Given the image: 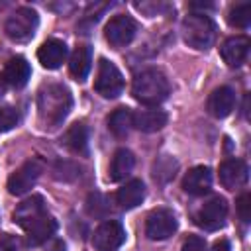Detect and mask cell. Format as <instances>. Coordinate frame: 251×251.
<instances>
[{"label":"cell","instance_id":"cell-30","mask_svg":"<svg viewBox=\"0 0 251 251\" xmlns=\"http://www.w3.org/2000/svg\"><path fill=\"white\" fill-rule=\"evenodd\" d=\"M212 251H231V247H229V243H227L226 239H220V241L214 243Z\"/></svg>","mask_w":251,"mask_h":251},{"label":"cell","instance_id":"cell-2","mask_svg":"<svg viewBox=\"0 0 251 251\" xmlns=\"http://www.w3.org/2000/svg\"><path fill=\"white\" fill-rule=\"evenodd\" d=\"M73 96L63 84H45L37 92V114L43 127H57L71 112Z\"/></svg>","mask_w":251,"mask_h":251},{"label":"cell","instance_id":"cell-12","mask_svg":"<svg viewBox=\"0 0 251 251\" xmlns=\"http://www.w3.org/2000/svg\"><path fill=\"white\" fill-rule=\"evenodd\" d=\"M247 163L241 159H227L220 165V182L227 190H235L247 182Z\"/></svg>","mask_w":251,"mask_h":251},{"label":"cell","instance_id":"cell-25","mask_svg":"<svg viewBox=\"0 0 251 251\" xmlns=\"http://www.w3.org/2000/svg\"><path fill=\"white\" fill-rule=\"evenodd\" d=\"M18 120H20V116H18V112L14 108H10V106L0 108V133L10 131L18 124Z\"/></svg>","mask_w":251,"mask_h":251},{"label":"cell","instance_id":"cell-7","mask_svg":"<svg viewBox=\"0 0 251 251\" xmlns=\"http://www.w3.org/2000/svg\"><path fill=\"white\" fill-rule=\"evenodd\" d=\"M226 216H227L226 200L222 196H212L194 214V222H196V226H200L206 231H216L226 224Z\"/></svg>","mask_w":251,"mask_h":251},{"label":"cell","instance_id":"cell-20","mask_svg":"<svg viewBox=\"0 0 251 251\" xmlns=\"http://www.w3.org/2000/svg\"><path fill=\"white\" fill-rule=\"evenodd\" d=\"M92 67V51L88 45H78L69 61V71L76 80H84Z\"/></svg>","mask_w":251,"mask_h":251},{"label":"cell","instance_id":"cell-8","mask_svg":"<svg viewBox=\"0 0 251 251\" xmlns=\"http://www.w3.org/2000/svg\"><path fill=\"white\" fill-rule=\"evenodd\" d=\"M176 227H178L176 216L169 208H157V210H153L147 216V222H145V233L153 241L169 239L176 231Z\"/></svg>","mask_w":251,"mask_h":251},{"label":"cell","instance_id":"cell-33","mask_svg":"<svg viewBox=\"0 0 251 251\" xmlns=\"http://www.w3.org/2000/svg\"><path fill=\"white\" fill-rule=\"evenodd\" d=\"M190 8H212V4H190Z\"/></svg>","mask_w":251,"mask_h":251},{"label":"cell","instance_id":"cell-32","mask_svg":"<svg viewBox=\"0 0 251 251\" xmlns=\"http://www.w3.org/2000/svg\"><path fill=\"white\" fill-rule=\"evenodd\" d=\"M4 92H6V82H4V76L0 75V98L4 96Z\"/></svg>","mask_w":251,"mask_h":251},{"label":"cell","instance_id":"cell-4","mask_svg":"<svg viewBox=\"0 0 251 251\" xmlns=\"http://www.w3.org/2000/svg\"><path fill=\"white\" fill-rule=\"evenodd\" d=\"M182 39L194 49H208L216 39V24L206 14H190L182 20Z\"/></svg>","mask_w":251,"mask_h":251},{"label":"cell","instance_id":"cell-10","mask_svg":"<svg viewBox=\"0 0 251 251\" xmlns=\"http://www.w3.org/2000/svg\"><path fill=\"white\" fill-rule=\"evenodd\" d=\"M135 31H137L135 20L129 18V16H124V14L114 16L104 27V35H106L108 43L116 49L126 47L127 43H131V39L135 37Z\"/></svg>","mask_w":251,"mask_h":251},{"label":"cell","instance_id":"cell-9","mask_svg":"<svg viewBox=\"0 0 251 251\" xmlns=\"http://www.w3.org/2000/svg\"><path fill=\"white\" fill-rule=\"evenodd\" d=\"M124 241H126V229L116 220L102 222L92 235V245L98 251H118L124 245Z\"/></svg>","mask_w":251,"mask_h":251},{"label":"cell","instance_id":"cell-26","mask_svg":"<svg viewBox=\"0 0 251 251\" xmlns=\"http://www.w3.org/2000/svg\"><path fill=\"white\" fill-rule=\"evenodd\" d=\"M175 169H176V163L173 159L167 161V167L163 165V159H159V163H155V173L153 176L157 180H169L171 176H175Z\"/></svg>","mask_w":251,"mask_h":251},{"label":"cell","instance_id":"cell-21","mask_svg":"<svg viewBox=\"0 0 251 251\" xmlns=\"http://www.w3.org/2000/svg\"><path fill=\"white\" fill-rule=\"evenodd\" d=\"M63 143L69 151L78 153V155H86L88 151V129L84 124H73L65 135H63Z\"/></svg>","mask_w":251,"mask_h":251},{"label":"cell","instance_id":"cell-28","mask_svg":"<svg viewBox=\"0 0 251 251\" xmlns=\"http://www.w3.org/2000/svg\"><path fill=\"white\" fill-rule=\"evenodd\" d=\"M180 251H206V241L200 235H188L184 239Z\"/></svg>","mask_w":251,"mask_h":251},{"label":"cell","instance_id":"cell-5","mask_svg":"<svg viewBox=\"0 0 251 251\" xmlns=\"http://www.w3.org/2000/svg\"><path fill=\"white\" fill-rule=\"evenodd\" d=\"M37 24H39V18H37V12L31 10V8H20L16 10L8 20H6V35L18 43H24V41H29L37 29Z\"/></svg>","mask_w":251,"mask_h":251},{"label":"cell","instance_id":"cell-31","mask_svg":"<svg viewBox=\"0 0 251 251\" xmlns=\"http://www.w3.org/2000/svg\"><path fill=\"white\" fill-rule=\"evenodd\" d=\"M51 251H65V243H63V241H57V243L51 247Z\"/></svg>","mask_w":251,"mask_h":251},{"label":"cell","instance_id":"cell-15","mask_svg":"<svg viewBox=\"0 0 251 251\" xmlns=\"http://www.w3.org/2000/svg\"><path fill=\"white\" fill-rule=\"evenodd\" d=\"M67 45L61 39H47L37 49V59L45 69H59L67 59Z\"/></svg>","mask_w":251,"mask_h":251},{"label":"cell","instance_id":"cell-1","mask_svg":"<svg viewBox=\"0 0 251 251\" xmlns=\"http://www.w3.org/2000/svg\"><path fill=\"white\" fill-rule=\"evenodd\" d=\"M14 222L27 233L29 245L45 243L57 229V222L53 220V216L47 214L41 196H31L20 202L14 212Z\"/></svg>","mask_w":251,"mask_h":251},{"label":"cell","instance_id":"cell-19","mask_svg":"<svg viewBox=\"0 0 251 251\" xmlns=\"http://www.w3.org/2000/svg\"><path fill=\"white\" fill-rule=\"evenodd\" d=\"M143 198H145V186H143V182L137 180V178L126 182V184L118 190V194H116V202H118V206H120L122 210H131V208L139 206V204L143 202Z\"/></svg>","mask_w":251,"mask_h":251},{"label":"cell","instance_id":"cell-17","mask_svg":"<svg viewBox=\"0 0 251 251\" xmlns=\"http://www.w3.org/2000/svg\"><path fill=\"white\" fill-rule=\"evenodd\" d=\"M29 75H31V69H29V63L24 59V57H12L6 67H4V82L10 84L12 88H22L27 84L29 80Z\"/></svg>","mask_w":251,"mask_h":251},{"label":"cell","instance_id":"cell-29","mask_svg":"<svg viewBox=\"0 0 251 251\" xmlns=\"http://www.w3.org/2000/svg\"><path fill=\"white\" fill-rule=\"evenodd\" d=\"M0 251H20V243H18V239L16 237H12V235H2L0 237Z\"/></svg>","mask_w":251,"mask_h":251},{"label":"cell","instance_id":"cell-13","mask_svg":"<svg viewBox=\"0 0 251 251\" xmlns=\"http://www.w3.org/2000/svg\"><path fill=\"white\" fill-rule=\"evenodd\" d=\"M212 186V171L204 165L192 167L184 178H182V188L184 192L192 194V196H204Z\"/></svg>","mask_w":251,"mask_h":251},{"label":"cell","instance_id":"cell-27","mask_svg":"<svg viewBox=\"0 0 251 251\" xmlns=\"http://www.w3.org/2000/svg\"><path fill=\"white\" fill-rule=\"evenodd\" d=\"M237 214H239L243 224H249V220H251V196H249V192H245L237 198Z\"/></svg>","mask_w":251,"mask_h":251},{"label":"cell","instance_id":"cell-14","mask_svg":"<svg viewBox=\"0 0 251 251\" xmlns=\"http://www.w3.org/2000/svg\"><path fill=\"white\" fill-rule=\"evenodd\" d=\"M247 53H249V39L245 35H233L226 39L220 47V55L227 63V67L243 65V61L247 59Z\"/></svg>","mask_w":251,"mask_h":251},{"label":"cell","instance_id":"cell-18","mask_svg":"<svg viewBox=\"0 0 251 251\" xmlns=\"http://www.w3.org/2000/svg\"><path fill=\"white\" fill-rule=\"evenodd\" d=\"M169 116L163 110L157 108H145V110H137L133 112V127L141 129V131H159L161 127L167 126Z\"/></svg>","mask_w":251,"mask_h":251},{"label":"cell","instance_id":"cell-3","mask_svg":"<svg viewBox=\"0 0 251 251\" xmlns=\"http://www.w3.org/2000/svg\"><path fill=\"white\" fill-rule=\"evenodd\" d=\"M169 90H171V86H169L167 76L157 69H147V71L139 73L131 86L133 98L145 106L161 104L163 100H167Z\"/></svg>","mask_w":251,"mask_h":251},{"label":"cell","instance_id":"cell-6","mask_svg":"<svg viewBox=\"0 0 251 251\" xmlns=\"http://www.w3.org/2000/svg\"><path fill=\"white\" fill-rule=\"evenodd\" d=\"M94 90L104 96V98H118L124 90V76L120 73V69L108 61V59H100L98 61V73H96V80H94Z\"/></svg>","mask_w":251,"mask_h":251},{"label":"cell","instance_id":"cell-11","mask_svg":"<svg viewBox=\"0 0 251 251\" xmlns=\"http://www.w3.org/2000/svg\"><path fill=\"white\" fill-rule=\"evenodd\" d=\"M39 175H41V165H39V161L31 159V161L24 163L16 173L10 175V178H8V192L14 194V196L25 194L27 190L33 188V184L37 182Z\"/></svg>","mask_w":251,"mask_h":251},{"label":"cell","instance_id":"cell-22","mask_svg":"<svg viewBox=\"0 0 251 251\" xmlns=\"http://www.w3.org/2000/svg\"><path fill=\"white\" fill-rule=\"evenodd\" d=\"M133 165H135L133 153L129 149H118L110 163V180H114V182L124 180L131 173Z\"/></svg>","mask_w":251,"mask_h":251},{"label":"cell","instance_id":"cell-23","mask_svg":"<svg viewBox=\"0 0 251 251\" xmlns=\"http://www.w3.org/2000/svg\"><path fill=\"white\" fill-rule=\"evenodd\" d=\"M108 127L116 137H126L133 127V112L129 108H118L108 118Z\"/></svg>","mask_w":251,"mask_h":251},{"label":"cell","instance_id":"cell-24","mask_svg":"<svg viewBox=\"0 0 251 251\" xmlns=\"http://www.w3.org/2000/svg\"><path fill=\"white\" fill-rule=\"evenodd\" d=\"M227 22L233 27H247L251 24V2L233 4L227 12Z\"/></svg>","mask_w":251,"mask_h":251},{"label":"cell","instance_id":"cell-16","mask_svg":"<svg viewBox=\"0 0 251 251\" xmlns=\"http://www.w3.org/2000/svg\"><path fill=\"white\" fill-rule=\"evenodd\" d=\"M235 106V92L229 86H220L216 88L210 98H208V112L214 118H226L231 114Z\"/></svg>","mask_w":251,"mask_h":251}]
</instances>
